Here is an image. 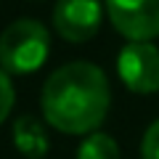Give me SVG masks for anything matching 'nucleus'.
<instances>
[{"instance_id": "f257e3e1", "label": "nucleus", "mask_w": 159, "mask_h": 159, "mask_svg": "<svg viewBox=\"0 0 159 159\" xmlns=\"http://www.w3.org/2000/svg\"><path fill=\"white\" fill-rule=\"evenodd\" d=\"M111 103L109 80L101 66L72 61L48 74L40 93L45 122L66 135H90L103 125Z\"/></svg>"}, {"instance_id": "f03ea898", "label": "nucleus", "mask_w": 159, "mask_h": 159, "mask_svg": "<svg viewBox=\"0 0 159 159\" xmlns=\"http://www.w3.org/2000/svg\"><path fill=\"white\" fill-rule=\"evenodd\" d=\"M51 34L37 19H16L0 34V69L11 77L37 72L48 61Z\"/></svg>"}, {"instance_id": "7ed1b4c3", "label": "nucleus", "mask_w": 159, "mask_h": 159, "mask_svg": "<svg viewBox=\"0 0 159 159\" xmlns=\"http://www.w3.org/2000/svg\"><path fill=\"white\" fill-rule=\"evenodd\" d=\"M109 21L130 43L159 37V0H106Z\"/></svg>"}, {"instance_id": "20e7f679", "label": "nucleus", "mask_w": 159, "mask_h": 159, "mask_svg": "<svg viewBox=\"0 0 159 159\" xmlns=\"http://www.w3.org/2000/svg\"><path fill=\"white\" fill-rule=\"evenodd\" d=\"M117 74L122 85L133 93L159 90V51L151 43H127L117 56Z\"/></svg>"}, {"instance_id": "39448f33", "label": "nucleus", "mask_w": 159, "mask_h": 159, "mask_svg": "<svg viewBox=\"0 0 159 159\" xmlns=\"http://www.w3.org/2000/svg\"><path fill=\"white\" fill-rule=\"evenodd\" d=\"M103 19L101 0H58L53 8V29L66 43H88L98 34Z\"/></svg>"}, {"instance_id": "423d86ee", "label": "nucleus", "mask_w": 159, "mask_h": 159, "mask_svg": "<svg viewBox=\"0 0 159 159\" xmlns=\"http://www.w3.org/2000/svg\"><path fill=\"white\" fill-rule=\"evenodd\" d=\"M13 146L27 159H43L51 148V141H48L43 122L32 114H19L13 119Z\"/></svg>"}, {"instance_id": "0eeeda50", "label": "nucleus", "mask_w": 159, "mask_h": 159, "mask_svg": "<svg viewBox=\"0 0 159 159\" xmlns=\"http://www.w3.org/2000/svg\"><path fill=\"white\" fill-rule=\"evenodd\" d=\"M77 159H122L119 157V146L111 135L106 133H90L77 148Z\"/></svg>"}, {"instance_id": "6e6552de", "label": "nucleus", "mask_w": 159, "mask_h": 159, "mask_svg": "<svg viewBox=\"0 0 159 159\" xmlns=\"http://www.w3.org/2000/svg\"><path fill=\"white\" fill-rule=\"evenodd\" d=\"M13 101H16V93H13V82L3 69H0V125L8 119L13 109Z\"/></svg>"}, {"instance_id": "1a4fd4ad", "label": "nucleus", "mask_w": 159, "mask_h": 159, "mask_svg": "<svg viewBox=\"0 0 159 159\" xmlns=\"http://www.w3.org/2000/svg\"><path fill=\"white\" fill-rule=\"evenodd\" d=\"M141 159H159V119L151 122L141 141Z\"/></svg>"}]
</instances>
